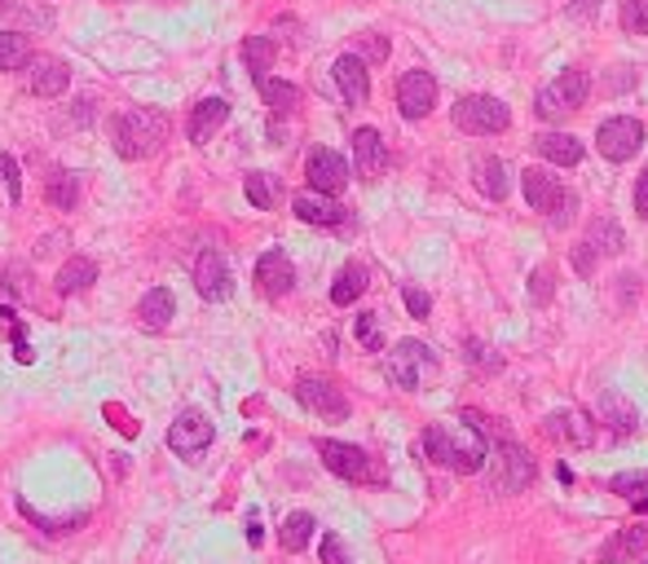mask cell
I'll list each match as a JSON object with an SVG mask.
<instances>
[{
  "mask_svg": "<svg viewBox=\"0 0 648 564\" xmlns=\"http://www.w3.org/2000/svg\"><path fill=\"white\" fill-rule=\"evenodd\" d=\"M256 283H261V291H265L269 300L287 296V291L296 287V269H291L287 252H265V256L256 261Z\"/></svg>",
  "mask_w": 648,
  "mask_h": 564,
  "instance_id": "18",
  "label": "cell"
},
{
  "mask_svg": "<svg viewBox=\"0 0 648 564\" xmlns=\"http://www.w3.org/2000/svg\"><path fill=\"white\" fill-rule=\"evenodd\" d=\"M423 455L437 464V468H451V472H481L485 464V419L477 410H464L459 423H432L423 428Z\"/></svg>",
  "mask_w": 648,
  "mask_h": 564,
  "instance_id": "1",
  "label": "cell"
},
{
  "mask_svg": "<svg viewBox=\"0 0 648 564\" xmlns=\"http://www.w3.org/2000/svg\"><path fill=\"white\" fill-rule=\"evenodd\" d=\"M596 146H600V155H604L609 164H626V159H635L639 146H644V124L631 120V116L604 120L600 133H596Z\"/></svg>",
  "mask_w": 648,
  "mask_h": 564,
  "instance_id": "9",
  "label": "cell"
},
{
  "mask_svg": "<svg viewBox=\"0 0 648 564\" xmlns=\"http://www.w3.org/2000/svg\"><path fill=\"white\" fill-rule=\"evenodd\" d=\"M172 309H177L172 291H168V287H155V291H146V296H142L137 317H142V326H146V331H164V326L172 322Z\"/></svg>",
  "mask_w": 648,
  "mask_h": 564,
  "instance_id": "25",
  "label": "cell"
},
{
  "mask_svg": "<svg viewBox=\"0 0 648 564\" xmlns=\"http://www.w3.org/2000/svg\"><path fill=\"white\" fill-rule=\"evenodd\" d=\"M529 283H533V287H529V296H533V300H548V296H552V287H548V283H552V274H548V269H538Z\"/></svg>",
  "mask_w": 648,
  "mask_h": 564,
  "instance_id": "45",
  "label": "cell"
},
{
  "mask_svg": "<svg viewBox=\"0 0 648 564\" xmlns=\"http://www.w3.org/2000/svg\"><path fill=\"white\" fill-rule=\"evenodd\" d=\"M296 397H300V406H304V410H313L317 419H332V423L349 419V397H345V393H340L332 380L304 375V380L296 384Z\"/></svg>",
  "mask_w": 648,
  "mask_h": 564,
  "instance_id": "11",
  "label": "cell"
},
{
  "mask_svg": "<svg viewBox=\"0 0 648 564\" xmlns=\"http://www.w3.org/2000/svg\"><path fill=\"white\" fill-rule=\"evenodd\" d=\"M291 212L304 220V225H345L349 212L332 199V194H296L291 199Z\"/></svg>",
  "mask_w": 648,
  "mask_h": 564,
  "instance_id": "20",
  "label": "cell"
},
{
  "mask_svg": "<svg viewBox=\"0 0 648 564\" xmlns=\"http://www.w3.org/2000/svg\"><path fill=\"white\" fill-rule=\"evenodd\" d=\"M543 432H548L556 445H591V441H596V432H591V423H587L583 410H556V415H548Z\"/></svg>",
  "mask_w": 648,
  "mask_h": 564,
  "instance_id": "19",
  "label": "cell"
},
{
  "mask_svg": "<svg viewBox=\"0 0 648 564\" xmlns=\"http://www.w3.org/2000/svg\"><path fill=\"white\" fill-rule=\"evenodd\" d=\"M468 353H472V362H477V367H485V371H499V358H490V349H485L481 340H468Z\"/></svg>",
  "mask_w": 648,
  "mask_h": 564,
  "instance_id": "43",
  "label": "cell"
},
{
  "mask_svg": "<svg viewBox=\"0 0 648 564\" xmlns=\"http://www.w3.org/2000/svg\"><path fill=\"white\" fill-rule=\"evenodd\" d=\"M27 62H32L27 36L23 32H0V71H19Z\"/></svg>",
  "mask_w": 648,
  "mask_h": 564,
  "instance_id": "31",
  "label": "cell"
},
{
  "mask_svg": "<svg viewBox=\"0 0 648 564\" xmlns=\"http://www.w3.org/2000/svg\"><path fill=\"white\" fill-rule=\"evenodd\" d=\"M14 10V0H0V14H10Z\"/></svg>",
  "mask_w": 648,
  "mask_h": 564,
  "instance_id": "47",
  "label": "cell"
},
{
  "mask_svg": "<svg viewBox=\"0 0 648 564\" xmlns=\"http://www.w3.org/2000/svg\"><path fill=\"white\" fill-rule=\"evenodd\" d=\"M353 159H358V172L362 177H380L388 168V146L375 129H358L353 133Z\"/></svg>",
  "mask_w": 648,
  "mask_h": 564,
  "instance_id": "22",
  "label": "cell"
},
{
  "mask_svg": "<svg viewBox=\"0 0 648 564\" xmlns=\"http://www.w3.org/2000/svg\"><path fill=\"white\" fill-rule=\"evenodd\" d=\"M274 40H265V36H252L248 45H243V58H248V67H252V80H265L269 75V67H274Z\"/></svg>",
  "mask_w": 648,
  "mask_h": 564,
  "instance_id": "32",
  "label": "cell"
},
{
  "mask_svg": "<svg viewBox=\"0 0 648 564\" xmlns=\"http://www.w3.org/2000/svg\"><path fill=\"white\" fill-rule=\"evenodd\" d=\"M256 88H261V97H265L274 110H291V106L300 101V88H296V84H287V80H274V75L256 80Z\"/></svg>",
  "mask_w": 648,
  "mask_h": 564,
  "instance_id": "33",
  "label": "cell"
},
{
  "mask_svg": "<svg viewBox=\"0 0 648 564\" xmlns=\"http://www.w3.org/2000/svg\"><path fill=\"white\" fill-rule=\"evenodd\" d=\"M635 212L648 220V168L639 172V181H635Z\"/></svg>",
  "mask_w": 648,
  "mask_h": 564,
  "instance_id": "44",
  "label": "cell"
},
{
  "mask_svg": "<svg viewBox=\"0 0 648 564\" xmlns=\"http://www.w3.org/2000/svg\"><path fill=\"white\" fill-rule=\"evenodd\" d=\"M88 283H97V265H93L88 256H75V261H67V265L58 269V291H62V296H75V291H84Z\"/></svg>",
  "mask_w": 648,
  "mask_h": 564,
  "instance_id": "27",
  "label": "cell"
},
{
  "mask_svg": "<svg viewBox=\"0 0 648 564\" xmlns=\"http://www.w3.org/2000/svg\"><path fill=\"white\" fill-rule=\"evenodd\" d=\"M168 142V120L164 110H151V106H133L116 120V151L124 159H151L159 146Z\"/></svg>",
  "mask_w": 648,
  "mask_h": 564,
  "instance_id": "2",
  "label": "cell"
},
{
  "mask_svg": "<svg viewBox=\"0 0 648 564\" xmlns=\"http://www.w3.org/2000/svg\"><path fill=\"white\" fill-rule=\"evenodd\" d=\"M622 243L626 239H622V225L617 220H609V216L591 220V230L583 239V252H578V274H591L596 269V256H617Z\"/></svg>",
  "mask_w": 648,
  "mask_h": 564,
  "instance_id": "14",
  "label": "cell"
},
{
  "mask_svg": "<svg viewBox=\"0 0 648 564\" xmlns=\"http://www.w3.org/2000/svg\"><path fill=\"white\" fill-rule=\"evenodd\" d=\"M481 190H485L490 199H499V203L512 194V172H507V164H503V159H494V155H490V159H481Z\"/></svg>",
  "mask_w": 648,
  "mask_h": 564,
  "instance_id": "30",
  "label": "cell"
},
{
  "mask_svg": "<svg viewBox=\"0 0 648 564\" xmlns=\"http://www.w3.org/2000/svg\"><path fill=\"white\" fill-rule=\"evenodd\" d=\"M45 199H49L53 207H62V212H71V207L80 203V181H75V172H53V181H49V190H45Z\"/></svg>",
  "mask_w": 648,
  "mask_h": 564,
  "instance_id": "34",
  "label": "cell"
},
{
  "mask_svg": "<svg viewBox=\"0 0 648 564\" xmlns=\"http://www.w3.org/2000/svg\"><path fill=\"white\" fill-rule=\"evenodd\" d=\"M533 459H529V449L520 445V441H512V436H499V455H494V477H490V485L499 490V494H520V490H529V481H533Z\"/></svg>",
  "mask_w": 648,
  "mask_h": 564,
  "instance_id": "7",
  "label": "cell"
},
{
  "mask_svg": "<svg viewBox=\"0 0 648 564\" xmlns=\"http://www.w3.org/2000/svg\"><path fill=\"white\" fill-rule=\"evenodd\" d=\"M533 146H538V155L561 164V168H578L583 164V142L569 137V133H538Z\"/></svg>",
  "mask_w": 648,
  "mask_h": 564,
  "instance_id": "24",
  "label": "cell"
},
{
  "mask_svg": "<svg viewBox=\"0 0 648 564\" xmlns=\"http://www.w3.org/2000/svg\"><path fill=\"white\" fill-rule=\"evenodd\" d=\"M322 564H353V560H349V551H345V542H340L336 533L322 538Z\"/></svg>",
  "mask_w": 648,
  "mask_h": 564,
  "instance_id": "41",
  "label": "cell"
},
{
  "mask_svg": "<svg viewBox=\"0 0 648 564\" xmlns=\"http://www.w3.org/2000/svg\"><path fill=\"white\" fill-rule=\"evenodd\" d=\"M304 177H309V190H313V194H332V199H336V194L349 185V164H345V155L317 146V151L309 155V164H304Z\"/></svg>",
  "mask_w": 648,
  "mask_h": 564,
  "instance_id": "12",
  "label": "cell"
},
{
  "mask_svg": "<svg viewBox=\"0 0 648 564\" xmlns=\"http://www.w3.org/2000/svg\"><path fill=\"white\" fill-rule=\"evenodd\" d=\"M520 185H525V199L533 212H548L552 225H569V212H578V199L569 190H561L556 177L548 172H538V168H525L520 172Z\"/></svg>",
  "mask_w": 648,
  "mask_h": 564,
  "instance_id": "6",
  "label": "cell"
},
{
  "mask_svg": "<svg viewBox=\"0 0 648 564\" xmlns=\"http://www.w3.org/2000/svg\"><path fill=\"white\" fill-rule=\"evenodd\" d=\"M600 415L613 423V432H631L635 428V406L617 393V388H609V393H600Z\"/></svg>",
  "mask_w": 648,
  "mask_h": 564,
  "instance_id": "28",
  "label": "cell"
},
{
  "mask_svg": "<svg viewBox=\"0 0 648 564\" xmlns=\"http://www.w3.org/2000/svg\"><path fill=\"white\" fill-rule=\"evenodd\" d=\"M609 490L622 494V499H631L635 507H644L648 503V472H622V477L609 481Z\"/></svg>",
  "mask_w": 648,
  "mask_h": 564,
  "instance_id": "35",
  "label": "cell"
},
{
  "mask_svg": "<svg viewBox=\"0 0 648 564\" xmlns=\"http://www.w3.org/2000/svg\"><path fill=\"white\" fill-rule=\"evenodd\" d=\"M428 371H437V358H432V349L419 345V340H401V345L388 353V380H393L397 388H410V393H415Z\"/></svg>",
  "mask_w": 648,
  "mask_h": 564,
  "instance_id": "8",
  "label": "cell"
},
{
  "mask_svg": "<svg viewBox=\"0 0 648 564\" xmlns=\"http://www.w3.org/2000/svg\"><path fill=\"white\" fill-rule=\"evenodd\" d=\"M212 436H216V428H212V419L203 410H181L177 423L168 428V449L181 455V459H194L212 445Z\"/></svg>",
  "mask_w": 648,
  "mask_h": 564,
  "instance_id": "10",
  "label": "cell"
},
{
  "mask_svg": "<svg viewBox=\"0 0 648 564\" xmlns=\"http://www.w3.org/2000/svg\"><path fill=\"white\" fill-rule=\"evenodd\" d=\"M367 287H371V274H367V265H362V261H349V265L336 274L332 300H336V304H353V300H358Z\"/></svg>",
  "mask_w": 648,
  "mask_h": 564,
  "instance_id": "26",
  "label": "cell"
},
{
  "mask_svg": "<svg viewBox=\"0 0 648 564\" xmlns=\"http://www.w3.org/2000/svg\"><path fill=\"white\" fill-rule=\"evenodd\" d=\"M194 287H199V296H203V300H212V304L230 300L235 283H230V269H226V261L216 256V252H203V256L194 261Z\"/></svg>",
  "mask_w": 648,
  "mask_h": 564,
  "instance_id": "15",
  "label": "cell"
},
{
  "mask_svg": "<svg viewBox=\"0 0 648 564\" xmlns=\"http://www.w3.org/2000/svg\"><path fill=\"white\" fill-rule=\"evenodd\" d=\"M358 58L371 67V62H384L388 58V40L384 36H375V32H367L362 40H358Z\"/></svg>",
  "mask_w": 648,
  "mask_h": 564,
  "instance_id": "39",
  "label": "cell"
},
{
  "mask_svg": "<svg viewBox=\"0 0 648 564\" xmlns=\"http://www.w3.org/2000/svg\"><path fill=\"white\" fill-rule=\"evenodd\" d=\"M622 27L631 36H648V0H622Z\"/></svg>",
  "mask_w": 648,
  "mask_h": 564,
  "instance_id": "37",
  "label": "cell"
},
{
  "mask_svg": "<svg viewBox=\"0 0 648 564\" xmlns=\"http://www.w3.org/2000/svg\"><path fill=\"white\" fill-rule=\"evenodd\" d=\"M313 516L309 512H291L287 520H283V529H278V542L287 547V551H304L309 547V538H313Z\"/></svg>",
  "mask_w": 648,
  "mask_h": 564,
  "instance_id": "29",
  "label": "cell"
},
{
  "mask_svg": "<svg viewBox=\"0 0 648 564\" xmlns=\"http://www.w3.org/2000/svg\"><path fill=\"white\" fill-rule=\"evenodd\" d=\"M27 84H32L36 97H62L67 84H71V71H67L62 58H45L40 53V58L27 62Z\"/></svg>",
  "mask_w": 648,
  "mask_h": 564,
  "instance_id": "17",
  "label": "cell"
},
{
  "mask_svg": "<svg viewBox=\"0 0 648 564\" xmlns=\"http://www.w3.org/2000/svg\"><path fill=\"white\" fill-rule=\"evenodd\" d=\"M358 340H362V349H371V353H380V349H384V326H380V313H362V317H358Z\"/></svg>",
  "mask_w": 648,
  "mask_h": 564,
  "instance_id": "38",
  "label": "cell"
},
{
  "mask_svg": "<svg viewBox=\"0 0 648 564\" xmlns=\"http://www.w3.org/2000/svg\"><path fill=\"white\" fill-rule=\"evenodd\" d=\"M248 199L256 203V207H274L278 203V181L269 177V172H248Z\"/></svg>",
  "mask_w": 648,
  "mask_h": 564,
  "instance_id": "36",
  "label": "cell"
},
{
  "mask_svg": "<svg viewBox=\"0 0 648 564\" xmlns=\"http://www.w3.org/2000/svg\"><path fill=\"white\" fill-rule=\"evenodd\" d=\"M587 93H591V80H587V71H561L552 84H543L538 88V97H533V116L538 120H552V124H561V120H569L574 110L587 101Z\"/></svg>",
  "mask_w": 648,
  "mask_h": 564,
  "instance_id": "3",
  "label": "cell"
},
{
  "mask_svg": "<svg viewBox=\"0 0 648 564\" xmlns=\"http://www.w3.org/2000/svg\"><path fill=\"white\" fill-rule=\"evenodd\" d=\"M336 84H340V93H345V101H349V106H362V101L371 97V75H367V62H362L358 53H345V58L336 62Z\"/></svg>",
  "mask_w": 648,
  "mask_h": 564,
  "instance_id": "21",
  "label": "cell"
},
{
  "mask_svg": "<svg viewBox=\"0 0 648 564\" xmlns=\"http://www.w3.org/2000/svg\"><path fill=\"white\" fill-rule=\"evenodd\" d=\"M604 555L617 560V564H639V560H648V520H644V525H626V529L604 547Z\"/></svg>",
  "mask_w": 648,
  "mask_h": 564,
  "instance_id": "23",
  "label": "cell"
},
{
  "mask_svg": "<svg viewBox=\"0 0 648 564\" xmlns=\"http://www.w3.org/2000/svg\"><path fill=\"white\" fill-rule=\"evenodd\" d=\"M451 120H455V129H464V133H472V137H494V133H503V129L512 124V110H507L499 97L477 93V97H459V101H455Z\"/></svg>",
  "mask_w": 648,
  "mask_h": 564,
  "instance_id": "5",
  "label": "cell"
},
{
  "mask_svg": "<svg viewBox=\"0 0 648 564\" xmlns=\"http://www.w3.org/2000/svg\"><path fill=\"white\" fill-rule=\"evenodd\" d=\"M226 120H230V101H226V97H203V101L190 110L185 133H190L194 146H207V142L216 137V129H221Z\"/></svg>",
  "mask_w": 648,
  "mask_h": 564,
  "instance_id": "16",
  "label": "cell"
},
{
  "mask_svg": "<svg viewBox=\"0 0 648 564\" xmlns=\"http://www.w3.org/2000/svg\"><path fill=\"white\" fill-rule=\"evenodd\" d=\"M0 181H5V190H10L14 203L23 199V177H19V164H14L10 155H0Z\"/></svg>",
  "mask_w": 648,
  "mask_h": 564,
  "instance_id": "40",
  "label": "cell"
},
{
  "mask_svg": "<svg viewBox=\"0 0 648 564\" xmlns=\"http://www.w3.org/2000/svg\"><path fill=\"white\" fill-rule=\"evenodd\" d=\"M432 101H437V80L428 71H406L397 80V106H401L406 120H423L432 110Z\"/></svg>",
  "mask_w": 648,
  "mask_h": 564,
  "instance_id": "13",
  "label": "cell"
},
{
  "mask_svg": "<svg viewBox=\"0 0 648 564\" xmlns=\"http://www.w3.org/2000/svg\"><path fill=\"white\" fill-rule=\"evenodd\" d=\"M317 455H322V464H327V472H336V477H345L353 485H384L388 481L384 464L371 459L362 445H345V441H327V436H322L317 441Z\"/></svg>",
  "mask_w": 648,
  "mask_h": 564,
  "instance_id": "4",
  "label": "cell"
},
{
  "mask_svg": "<svg viewBox=\"0 0 648 564\" xmlns=\"http://www.w3.org/2000/svg\"><path fill=\"white\" fill-rule=\"evenodd\" d=\"M248 542H252V547L261 542V520H256V516H248Z\"/></svg>",
  "mask_w": 648,
  "mask_h": 564,
  "instance_id": "46",
  "label": "cell"
},
{
  "mask_svg": "<svg viewBox=\"0 0 648 564\" xmlns=\"http://www.w3.org/2000/svg\"><path fill=\"white\" fill-rule=\"evenodd\" d=\"M401 296H406V309H410V317H428V309H432L428 291H419V287H406Z\"/></svg>",
  "mask_w": 648,
  "mask_h": 564,
  "instance_id": "42",
  "label": "cell"
}]
</instances>
